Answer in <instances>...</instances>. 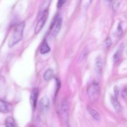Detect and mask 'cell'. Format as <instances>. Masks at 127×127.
Masks as SVG:
<instances>
[{
	"instance_id": "8",
	"label": "cell",
	"mask_w": 127,
	"mask_h": 127,
	"mask_svg": "<svg viewBox=\"0 0 127 127\" xmlns=\"http://www.w3.org/2000/svg\"><path fill=\"white\" fill-rule=\"evenodd\" d=\"M50 100L49 99L47 96H44L42 97L40 100V106L42 110H47L49 107Z\"/></svg>"
},
{
	"instance_id": "9",
	"label": "cell",
	"mask_w": 127,
	"mask_h": 127,
	"mask_svg": "<svg viewBox=\"0 0 127 127\" xmlns=\"http://www.w3.org/2000/svg\"><path fill=\"white\" fill-rule=\"evenodd\" d=\"M111 103L112 106L114 107V109L117 112L119 113L122 111V107L120 105V103L117 100V99L115 98V97H111Z\"/></svg>"
},
{
	"instance_id": "16",
	"label": "cell",
	"mask_w": 127,
	"mask_h": 127,
	"mask_svg": "<svg viewBox=\"0 0 127 127\" xmlns=\"http://www.w3.org/2000/svg\"><path fill=\"white\" fill-rule=\"evenodd\" d=\"M120 1H114L112 4V9L114 11H117L120 6Z\"/></svg>"
},
{
	"instance_id": "21",
	"label": "cell",
	"mask_w": 127,
	"mask_h": 127,
	"mask_svg": "<svg viewBox=\"0 0 127 127\" xmlns=\"http://www.w3.org/2000/svg\"><path fill=\"white\" fill-rule=\"evenodd\" d=\"M122 97L124 98H127V91L126 89L123 90L122 93Z\"/></svg>"
},
{
	"instance_id": "3",
	"label": "cell",
	"mask_w": 127,
	"mask_h": 127,
	"mask_svg": "<svg viewBox=\"0 0 127 127\" xmlns=\"http://www.w3.org/2000/svg\"><path fill=\"white\" fill-rule=\"evenodd\" d=\"M38 14H39V19L37 21L35 28V33L36 34L40 32V31L43 28L46 21H47V17H48V10L42 12V13Z\"/></svg>"
},
{
	"instance_id": "15",
	"label": "cell",
	"mask_w": 127,
	"mask_h": 127,
	"mask_svg": "<svg viewBox=\"0 0 127 127\" xmlns=\"http://www.w3.org/2000/svg\"><path fill=\"white\" fill-rule=\"evenodd\" d=\"M122 52V49L120 48V49L118 50L117 51L116 53L114 54V61H115V62H117V61L119 60V58H120V56H121Z\"/></svg>"
},
{
	"instance_id": "6",
	"label": "cell",
	"mask_w": 127,
	"mask_h": 127,
	"mask_svg": "<svg viewBox=\"0 0 127 127\" xmlns=\"http://www.w3.org/2000/svg\"><path fill=\"white\" fill-rule=\"evenodd\" d=\"M11 105L7 102L0 99V112L8 113L11 110Z\"/></svg>"
},
{
	"instance_id": "14",
	"label": "cell",
	"mask_w": 127,
	"mask_h": 127,
	"mask_svg": "<svg viewBox=\"0 0 127 127\" xmlns=\"http://www.w3.org/2000/svg\"><path fill=\"white\" fill-rule=\"evenodd\" d=\"M53 74H54V72H53V69L49 68L45 72L43 78H44V79L46 81H50L53 78Z\"/></svg>"
},
{
	"instance_id": "1",
	"label": "cell",
	"mask_w": 127,
	"mask_h": 127,
	"mask_svg": "<svg viewBox=\"0 0 127 127\" xmlns=\"http://www.w3.org/2000/svg\"><path fill=\"white\" fill-rule=\"evenodd\" d=\"M25 27V22H21L15 26L13 32L11 33L8 42V46L12 47L17 44L22 40L23 37V32Z\"/></svg>"
},
{
	"instance_id": "18",
	"label": "cell",
	"mask_w": 127,
	"mask_h": 127,
	"mask_svg": "<svg viewBox=\"0 0 127 127\" xmlns=\"http://www.w3.org/2000/svg\"><path fill=\"white\" fill-rule=\"evenodd\" d=\"M112 44V41L111 39L110 38V37H107L105 40V46H106L107 48H109L110 47Z\"/></svg>"
},
{
	"instance_id": "20",
	"label": "cell",
	"mask_w": 127,
	"mask_h": 127,
	"mask_svg": "<svg viewBox=\"0 0 127 127\" xmlns=\"http://www.w3.org/2000/svg\"><path fill=\"white\" fill-rule=\"evenodd\" d=\"M65 1H63V0H60V1H58L57 2V7H61L65 2Z\"/></svg>"
},
{
	"instance_id": "19",
	"label": "cell",
	"mask_w": 127,
	"mask_h": 127,
	"mask_svg": "<svg viewBox=\"0 0 127 127\" xmlns=\"http://www.w3.org/2000/svg\"><path fill=\"white\" fill-rule=\"evenodd\" d=\"M114 93H115V98L117 99L118 96H119V88H118L117 86H115L114 88Z\"/></svg>"
},
{
	"instance_id": "5",
	"label": "cell",
	"mask_w": 127,
	"mask_h": 127,
	"mask_svg": "<svg viewBox=\"0 0 127 127\" xmlns=\"http://www.w3.org/2000/svg\"><path fill=\"white\" fill-rule=\"evenodd\" d=\"M38 96V89L37 88H34L31 92V97H30V102H31V106L33 110H35L37 105V99Z\"/></svg>"
},
{
	"instance_id": "11",
	"label": "cell",
	"mask_w": 127,
	"mask_h": 127,
	"mask_svg": "<svg viewBox=\"0 0 127 127\" xmlns=\"http://www.w3.org/2000/svg\"><path fill=\"white\" fill-rule=\"evenodd\" d=\"M5 125L6 127H17L16 121L12 117H8L5 120Z\"/></svg>"
},
{
	"instance_id": "7",
	"label": "cell",
	"mask_w": 127,
	"mask_h": 127,
	"mask_svg": "<svg viewBox=\"0 0 127 127\" xmlns=\"http://www.w3.org/2000/svg\"><path fill=\"white\" fill-rule=\"evenodd\" d=\"M62 111L63 113V118L64 120H67L68 116V104L66 99L62 100Z\"/></svg>"
},
{
	"instance_id": "22",
	"label": "cell",
	"mask_w": 127,
	"mask_h": 127,
	"mask_svg": "<svg viewBox=\"0 0 127 127\" xmlns=\"http://www.w3.org/2000/svg\"><path fill=\"white\" fill-rule=\"evenodd\" d=\"M68 127H69V126H68Z\"/></svg>"
},
{
	"instance_id": "17",
	"label": "cell",
	"mask_w": 127,
	"mask_h": 127,
	"mask_svg": "<svg viewBox=\"0 0 127 127\" xmlns=\"http://www.w3.org/2000/svg\"><path fill=\"white\" fill-rule=\"evenodd\" d=\"M123 32V30H122V27L121 24H119V26H118L117 29V31H116V35H120Z\"/></svg>"
},
{
	"instance_id": "10",
	"label": "cell",
	"mask_w": 127,
	"mask_h": 127,
	"mask_svg": "<svg viewBox=\"0 0 127 127\" xmlns=\"http://www.w3.org/2000/svg\"><path fill=\"white\" fill-rule=\"evenodd\" d=\"M50 51V48L47 41L45 40L42 43V45H41L40 48V52L42 54L44 55L46 53H48Z\"/></svg>"
},
{
	"instance_id": "13",
	"label": "cell",
	"mask_w": 127,
	"mask_h": 127,
	"mask_svg": "<svg viewBox=\"0 0 127 127\" xmlns=\"http://www.w3.org/2000/svg\"><path fill=\"white\" fill-rule=\"evenodd\" d=\"M88 110L89 112V114L93 117V118H94L95 120H99L100 119V115H99V113L95 110V109H93L91 107H88Z\"/></svg>"
},
{
	"instance_id": "12",
	"label": "cell",
	"mask_w": 127,
	"mask_h": 127,
	"mask_svg": "<svg viewBox=\"0 0 127 127\" xmlns=\"http://www.w3.org/2000/svg\"><path fill=\"white\" fill-rule=\"evenodd\" d=\"M102 61L101 58L100 57H98L96 60L95 64V71L97 73V74H100L102 71Z\"/></svg>"
},
{
	"instance_id": "4",
	"label": "cell",
	"mask_w": 127,
	"mask_h": 127,
	"mask_svg": "<svg viewBox=\"0 0 127 127\" xmlns=\"http://www.w3.org/2000/svg\"><path fill=\"white\" fill-rule=\"evenodd\" d=\"M55 21L53 22V24L51 26V33L53 36L57 35L60 32L61 27H62V19L61 17H57L55 19Z\"/></svg>"
},
{
	"instance_id": "2",
	"label": "cell",
	"mask_w": 127,
	"mask_h": 127,
	"mask_svg": "<svg viewBox=\"0 0 127 127\" xmlns=\"http://www.w3.org/2000/svg\"><path fill=\"white\" fill-rule=\"evenodd\" d=\"M88 95L91 100H96L100 95V87L97 83H94L91 84L87 91Z\"/></svg>"
}]
</instances>
